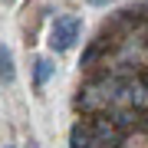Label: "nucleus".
<instances>
[{"label":"nucleus","instance_id":"1","mask_svg":"<svg viewBox=\"0 0 148 148\" xmlns=\"http://www.w3.org/2000/svg\"><path fill=\"white\" fill-rule=\"evenodd\" d=\"M82 36V20L73 13H63L53 20V27H49V46L56 49V53H66V49L76 46V40Z\"/></svg>","mask_w":148,"mask_h":148},{"label":"nucleus","instance_id":"2","mask_svg":"<svg viewBox=\"0 0 148 148\" xmlns=\"http://www.w3.org/2000/svg\"><path fill=\"white\" fill-rule=\"evenodd\" d=\"M73 106L79 109V112H86V115H92V112H106L112 102H109L106 95H102V92L89 82V86H82V89H79V95L73 99Z\"/></svg>","mask_w":148,"mask_h":148},{"label":"nucleus","instance_id":"3","mask_svg":"<svg viewBox=\"0 0 148 148\" xmlns=\"http://www.w3.org/2000/svg\"><path fill=\"white\" fill-rule=\"evenodd\" d=\"M92 142V132H89V122L79 119L73 128H69V148H86Z\"/></svg>","mask_w":148,"mask_h":148},{"label":"nucleus","instance_id":"4","mask_svg":"<svg viewBox=\"0 0 148 148\" xmlns=\"http://www.w3.org/2000/svg\"><path fill=\"white\" fill-rule=\"evenodd\" d=\"M16 79V69H13V53L7 46H0V82L3 86H13Z\"/></svg>","mask_w":148,"mask_h":148},{"label":"nucleus","instance_id":"5","mask_svg":"<svg viewBox=\"0 0 148 148\" xmlns=\"http://www.w3.org/2000/svg\"><path fill=\"white\" fill-rule=\"evenodd\" d=\"M53 59H46V56H40L36 63H33V86H36V89H43V86H46V79L49 76H53Z\"/></svg>","mask_w":148,"mask_h":148},{"label":"nucleus","instance_id":"6","mask_svg":"<svg viewBox=\"0 0 148 148\" xmlns=\"http://www.w3.org/2000/svg\"><path fill=\"white\" fill-rule=\"evenodd\" d=\"M3 148H13V145H3Z\"/></svg>","mask_w":148,"mask_h":148}]
</instances>
